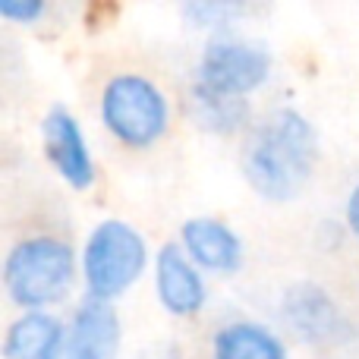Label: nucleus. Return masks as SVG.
<instances>
[{
  "mask_svg": "<svg viewBox=\"0 0 359 359\" xmlns=\"http://www.w3.org/2000/svg\"><path fill=\"white\" fill-rule=\"evenodd\" d=\"M318 161V136L312 123L293 107L271 114L255 130L243 174L246 183L268 202H290L306 189Z\"/></svg>",
  "mask_w": 359,
  "mask_h": 359,
  "instance_id": "1",
  "label": "nucleus"
},
{
  "mask_svg": "<svg viewBox=\"0 0 359 359\" xmlns=\"http://www.w3.org/2000/svg\"><path fill=\"white\" fill-rule=\"evenodd\" d=\"M76 278V252L57 236H29L6 255L4 284L22 309H44L60 303Z\"/></svg>",
  "mask_w": 359,
  "mask_h": 359,
  "instance_id": "2",
  "label": "nucleus"
},
{
  "mask_svg": "<svg viewBox=\"0 0 359 359\" xmlns=\"http://www.w3.org/2000/svg\"><path fill=\"white\" fill-rule=\"evenodd\" d=\"M168 98L151 79L120 73L101 92V120L126 149H149L168 130Z\"/></svg>",
  "mask_w": 359,
  "mask_h": 359,
  "instance_id": "3",
  "label": "nucleus"
},
{
  "mask_svg": "<svg viewBox=\"0 0 359 359\" xmlns=\"http://www.w3.org/2000/svg\"><path fill=\"white\" fill-rule=\"evenodd\" d=\"M145 262L149 252L136 227H130L126 221H101L82 252L88 297L114 299L126 293L145 271Z\"/></svg>",
  "mask_w": 359,
  "mask_h": 359,
  "instance_id": "4",
  "label": "nucleus"
},
{
  "mask_svg": "<svg viewBox=\"0 0 359 359\" xmlns=\"http://www.w3.org/2000/svg\"><path fill=\"white\" fill-rule=\"evenodd\" d=\"M271 76V54L243 38H215L205 44L196 82L211 92L246 98Z\"/></svg>",
  "mask_w": 359,
  "mask_h": 359,
  "instance_id": "5",
  "label": "nucleus"
},
{
  "mask_svg": "<svg viewBox=\"0 0 359 359\" xmlns=\"http://www.w3.org/2000/svg\"><path fill=\"white\" fill-rule=\"evenodd\" d=\"M287 325L312 347H341L353 341V325L318 284H293L280 299Z\"/></svg>",
  "mask_w": 359,
  "mask_h": 359,
  "instance_id": "6",
  "label": "nucleus"
},
{
  "mask_svg": "<svg viewBox=\"0 0 359 359\" xmlns=\"http://www.w3.org/2000/svg\"><path fill=\"white\" fill-rule=\"evenodd\" d=\"M120 347V318L111 299L88 297L76 309L69 328H63L60 341L48 359H114Z\"/></svg>",
  "mask_w": 359,
  "mask_h": 359,
  "instance_id": "7",
  "label": "nucleus"
},
{
  "mask_svg": "<svg viewBox=\"0 0 359 359\" xmlns=\"http://www.w3.org/2000/svg\"><path fill=\"white\" fill-rule=\"evenodd\" d=\"M44 155L54 170L67 180L73 189H88L95 183V161L86 145L82 126L67 107H50L41 123Z\"/></svg>",
  "mask_w": 359,
  "mask_h": 359,
  "instance_id": "8",
  "label": "nucleus"
},
{
  "mask_svg": "<svg viewBox=\"0 0 359 359\" xmlns=\"http://www.w3.org/2000/svg\"><path fill=\"white\" fill-rule=\"evenodd\" d=\"M155 287L161 306L177 318L196 316L205 306V284L198 274L196 262L186 255V249H180L177 243L161 246L155 259Z\"/></svg>",
  "mask_w": 359,
  "mask_h": 359,
  "instance_id": "9",
  "label": "nucleus"
},
{
  "mask_svg": "<svg viewBox=\"0 0 359 359\" xmlns=\"http://www.w3.org/2000/svg\"><path fill=\"white\" fill-rule=\"evenodd\" d=\"M183 249L198 268L217 274H230L243 262V243L224 221L215 217H189L180 230Z\"/></svg>",
  "mask_w": 359,
  "mask_h": 359,
  "instance_id": "10",
  "label": "nucleus"
},
{
  "mask_svg": "<svg viewBox=\"0 0 359 359\" xmlns=\"http://www.w3.org/2000/svg\"><path fill=\"white\" fill-rule=\"evenodd\" d=\"M63 325L48 312L29 309L6 328L4 359H48L54 344L60 341Z\"/></svg>",
  "mask_w": 359,
  "mask_h": 359,
  "instance_id": "11",
  "label": "nucleus"
},
{
  "mask_svg": "<svg viewBox=\"0 0 359 359\" xmlns=\"http://www.w3.org/2000/svg\"><path fill=\"white\" fill-rule=\"evenodd\" d=\"M211 353L215 359H287V347L265 325L233 322L215 334Z\"/></svg>",
  "mask_w": 359,
  "mask_h": 359,
  "instance_id": "12",
  "label": "nucleus"
},
{
  "mask_svg": "<svg viewBox=\"0 0 359 359\" xmlns=\"http://www.w3.org/2000/svg\"><path fill=\"white\" fill-rule=\"evenodd\" d=\"M192 117L202 130L217 133V136H230L249 120V104L246 98L236 95H221L211 92L205 86H192Z\"/></svg>",
  "mask_w": 359,
  "mask_h": 359,
  "instance_id": "13",
  "label": "nucleus"
},
{
  "mask_svg": "<svg viewBox=\"0 0 359 359\" xmlns=\"http://www.w3.org/2000/svg\"><path fill=\"white\" fill-rule=\"evenodd\" d=\"M249 0H183V16L196 29H221L246 13Z\"/></svg>",
  "mask_w": 359,
  "mask_h": 359,
  "instance_id": "14",
  "label": "nucleus"
},
{
  "mask_svg": "<svg viewBox=\"0 0 359 359\" xmlns=\"http://www.w3.org/2000/svg\"><path fill=\"white\" fill-rule=\"evenodd\" d=\"M48 0H0V16L10 19V22H35L38 16L44 13Z\"/></svg>",
  "mask_w": 359,
  "mask_h": 359,
  "instance_id": "15",
  "label": "nucleus"
},
{
  "mask_svg": "<svg viewBox=\"0 0 359 359\" xmlns=\"http://www.w3.org/2000/svg\"><path fill=\"white\" fill-rule=\"evenodd\" d=\"M347 224H350V230L359 236V186L350 192V198H347Z\"/></svg>",
  "mask_w": 359,
  "mask_h": 359,
  "instance_id": "16",
  "label": "nucleus"
}]
</instances>
